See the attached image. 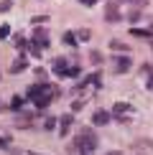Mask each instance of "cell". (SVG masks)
<instances>
[{
    "label": "cell",
    "mask_w": 153,
    "mask_h": 155,
    "mask_svg": "<svg viewBox=\"0 0 153 155\" xmlns=\"http://www.w3.org/2000/svg\"><path fill=\"white\" fill-rule=\"evenodd\" d=\"M76 145H79V150L92 153L94 147H97V137H94V132L89 130V127H84V130L79 132V137H76Z\"/></svg>",
    "instance_id": "obj_1"
},
{
    "label": "cell",
    "mask_w": 153,
    "mask_h": 155,
    "mask_svg": "<svg viewBox=\"0 0 153 155\" xmlns=\"http://www.w3.org/2000/svg\"><path fill=\"white\" fill-rule=\"evenodd\" d=\"M105 21H110V23L123 21V15H120V8H117V3H115V0H107V5H105Z\"/></svg>",
    "instance_id": "obj_2"
},
{
    "label": "cell",
    "mask_w": 153,
    "mask_h": 155,
    "mask_svg": "<svg viewBox=\"0 0 153 155\" xmlns=\"http://www.w3.org/2000/svg\"><path fill=\"white\" fill-rule=\"evenodd\" d=\"M33 43H36L38 48H49V33H46V28L36 25V31H33Z\"/></svg>",
    "instance_id": "obj_3"
},
{
    "label": "cell",
    "mask_w": 153,
    "mask_h": 155,
    "mask_svg": "<svg viewBox=\"0 0 153 155\" xmlns=\"http://www.w3.org/2000/svg\"><path fill=\"white\" fill-rule=\"evenodd\" d=\"M112 64H115V71H117V74H125L127 69L133 66V61L127 59V54H125V56H115V59H112Z\"/></svg>",
    "instance_id": "obj_4"
},
{
    "label": "cell",
    "mask_w": 153,
    "mask_h": 155,
    "mask_svg": "<svg viewBox=\"0 0 153 155\" xmlns=\"http://www.w3.org/2000/svg\"><path fill=\"white\" fill-rule=\"evenodd\" d=\"M92 122H94V125H107V122H110V112H107V109H97V112H94L92 114Z\"/></svg>",
    "instance_id": "obj_5"
},
{
    "label": "cell",
    "mask_w": 153,
    "mask_h": 155,
    "mask_svg": "<svg viewBox=\"0 0 153 155\" xmlns=\"http://www.w3.org/2000/svg\"><path fill=\"white\" fill-rule=\"evenodd\" d=\"M69 69H72V66H69V64L64 61V59H56V61H54V74L66 76V74H69Z\"/></svg>",
    "instance_id": "obj_6"
},
{
    "label": "cell",
    "mask_w": 153,
    "mask_h": 155,
    "mask_svg": "<svg viewBox=\"0 0 153 155\" xmlns=\"http://www.w3.org/2000/svg\"><path fill=\"white\" fill-rule=\"evenodd\" d=\"M130 109H133L130 104H125V102H117V104L112 107V114H117V117H123V114H125V112H130Z\"/></svg>",
    "instance_id": "obj_7"
},
{
    "label": "cell",
    "mask_w": 153,
    "mask_h": 155,
    "mask_svg": "<svg viewBox=\"0 0 153 155\" xmlns=\"http://www.w3.org/2000/svg\"><path fill=\"white\" fill-rule=\"evenodd\" d=\"M72 122H74V117H72V114H64V117H59V125H61V135H66V130L72 127Z\"/></svg>",
    "instance_id": "obj_8"
},
{
    "label": "cell",
    "mask_w": 153,
    "mask_h": 155,
    "mask_svg": "<svg viewBox=\"0 0 153 155\" xmlns=\"http://www.w3.org/2000/svg\"><path fill=\"white\" fill-rule=\"evenodd\" d=\"M25 66H28V61H25V56H21V59H18V61H13L10 71H13V74H18V71H23Z\"/></svg>",
    "instance_id": "obj_9"
},
{
    "label": "cell",
    "mask_w": 153,
    "mask_h": 155,
    "mask_svg": "<svg viewBox=\"0 0 153 155\" xmlns=\"http://www.w3.org/2000/svg\"><path fill=\"white\" fill-rule=\"evenodd\" d=\"M61 41H64V46H76V41H79V38H76V33H72V31H66Z\"/></svg>",
    "instance_id": "obj_10"
},
{
    "label": "cell",
    "mask_w": 153,
    "mask_h": 155,
    "mask_svg": "<svg viewBox=\"0 0 153 155\" xmlns=\"http://www.w3.org/2000/svg\"><path fill=\"white\" fill-rule=\"evenodd\" d=\"M130 33H133V36H140V38H148V41L153 38V31H148V28H133Z\"/></svg>",
    "instance_id": "obj_11"
},
{
    "label": "cell",
    "mask_w": 153,
    "mask_h": 155,
    "mask_svg": "<svg viewBox=\"0 0 153 155\" xmlns=\"http://www.w3.org/2000/svg\"><path fill=\"white\" fill-rule=\"evenodd\" d=\"M89 61H92V64H97V66H100V64L105 61V56H102L100 51H92V54H89Z\"/></svg>",
    "instance_id": "obj_12"
},
{
    "label": "cell",
    "mask_w": 153,
    "mask_h": 155,
    "mask_svg": "<svg viewBox=\"0 0 153 155\" xmlns=\"http://www.w3.org/2000/svg\"><path fill=\"white\" fill-rule=\"evenodd\" d=\"M23 102H25L23 97H13V99H10V109H21V107H23Z\"/></svg>",
    "instance_id": "obj_13"
},
{
    "label": "cell",
    "mask_w": 153,
    "mask_h": 155,
    "mask_svg": "<svg viewBox=\"0 0 153 155\" xmlns=\"http://www.w3.org/2000/svg\"><path fill=\"white\" fill-rule=\"evenodd\" d=\"M8 36H10V25H0V41H5Z\"/></svg>",
    "instance_id": "obj_14"
},
{
    "label": "cell",
    "mask_w": 153,
    "mask_h": 155,
    "mask_svg": "<svg viewBox=\"0 0 153 155\" xmlns=\"http://www.w3.org/2000/svg\"><path fill=\"white\" fill-rule=\"evenodd\" d=\"M110 48H112V51H127V46H125V43H120V41H112Z\"/></svg>",
    "instance_id": "obj_15"
},
{
    "label": "cell",
    "mask_w": 153,
    "mask_h": 155,
    "mask_svg": "<svg viewBox=\"0 0 153 155\" xmlns=\"http://www.w3.org/2000/svg\"><path fill=\"white\" fill-rule=\"evenodd\" d=\"M13 43H15L18 48H28V41H23V36H15V41H13Z\"/></svg>",
    "instance_id": "obj_16"
},
{
    "label": "cell",
    "mask_w": 153,
    "mask_h": 155,
    "mask_svg": "<svg viewBox=\"0 0 153 155\" xmlns=\"http://www.w3.org/2000/svg\"><path fill=\"white\" fill-rule=\"evenodd\" d=\"M89 36H92V33H89L87 28H82L79 33H76V38H79V41H89Z\"/></svg>",
    "instance_id": "obj_17"
},
{
    "label": "cell",
    "mask_w": 153,
    "mask_h": 155,
    "mask_svg": "<svg viewBox=\"0 0 153 155\" xmlns=\"http://www.w3.org/2000/svg\"><path fill=\"white\" fill-rule=\"evenodd\" d=\"M43 127H46V130H54V127H56V117H46Z\"/></svg>",
    "instance_id": "obj_18"
},
{
    "label": "cell",
    "mask_w": 153,
    "mask_h": 155,
    "mask_svg": "<svg viewBox=\"0 0 153 155\" xmlns=\"http://www.w3.org/2000/svg\"><path fill=\"white\" fill-rule=\"evenodd\" d=\"M127 21H130V23H138V21H140V13H138V10L127 13Z\"/></svg>",
    "instance_id": "obj_19"
},
{
    "label": "cell",
    "mask_w": 153,
    "mask_h": 155,
    "mask_svg": "<svg viewBox=\"0 0 153 155\" xmlns=\"http://www.w3.org/2000/svg\"><path fill=\"white\" fill-rule=\"evenodd\" d=\"M31 21H33V25H41V23L49 21V15H36V18H31Z\"/></svg>",
    "instance_id": "obj_20"
},
{
    "label": "cell",
    "mask_w": 153,
    "mask_h": 155,
    "mask_svg": "<svg viewBox=\"0 0 153 155\" xmlns=\"http://www.w3.org/2000/svg\"><path fill=\"white\" fill-rule=\"evenodd\" d=\"M10 8H13L10 0H3V3H0V10H3V13H5V10H10Z\"/></svg>",
    "instance_id": "obj_21"
},
{
    "label": "cell",
    "mask_w": 153,
    "mask_h": 155,
    "mask_svg": "<svg viewBox=\"0 0 153 155\" xmlns=\"http://www.w3.org/2000/svg\"><path fill=\"white\" fill-rule=\"evenodd\" d=\"M76 74H79V66H72V69H69V74H66V76H76Z\"/></svg>",
    "instance_id": "obj_22"
},
{
    "label": "cell",
    "mask_w": 153,
    "mask_h": 155,
    "mask_svg": "<svg viewBox=\"0 0 153 155\" xmlns=\"http://www.w3.org/2000/svg\"><path fill=\"white\" fill-rule=\"evenodd\" d=\"M79 3H82V5H87V8H92V5L97 3V0H79Z\"/></svg>",
    "instance_id": "obj_23"
},
{
    "label": "cell",
    "mask_w": 153,
    "mask_h": 155,
    "mask_svg": "<svg viewBox=\"0 0 153 155\" xmlns=\"http://www.w3.org/2000/svg\"><path fill=\"white\" fill-rule=\"evenodd\" d=\"M130 3H133V5H138V8H143V5H145V0H130Z\"/></svg>",
    "instance_id": "obj_24"
},
{
    "label": "cell",
    "mask_w": 153,
    "mask_h": 155,
    "mask_svg": "<svg viewBox=\"0 0 153 155\" xmlns=\"http://www.w3.org/2000/svg\"><path fill=\"white\" fill-rule=\"evenodd\" d=\"M145 87H148V89H151V92H153V74H151V79H148V81H145Z\"/></svg>",
    "instance_id": "obj_25"
},
{
    "label": "cell",
    "mask_w": 153,
    "mask_h": 155,
    "mask_svg": "<svg viewBox=\"0 0 153 155\" xmlns=\"http://www.w3.org/2000/svg\"><path fill=\"white\" fill-rule=\"evenodd\" d=\"M107 155H120V153H107Z\"/></svg>",
    "instance_id": "obj_26"
},
{
    "label": "cell",
    "mask_w": 153,
    "mask_h": 155,
    "mask_svg": "<svg viewBox=\"0 0 153 155\" xmlns=\"http://www.w3.org/2000/svg\"><path fill=\"white\" fill-rule=\"evenodd\" d=\"M151 48H153V38H151Z\"/></svg>",
    "instance_id": "obj_27"
},
{
    "label": "cell",
    "mask_w": 153,
    "mask_h": 155,
    "mask_svg": "<svg viewBox=\"0 0 153 155\" xmlns=\"http://www.w3.org/2000/svg\"><path fill=\"white\" fill-rule=\"evenodd\" d=\"M82 155H89V153H82Z\"/></svg>",
    "instance_id": "obj_28"
}]
</instances>
